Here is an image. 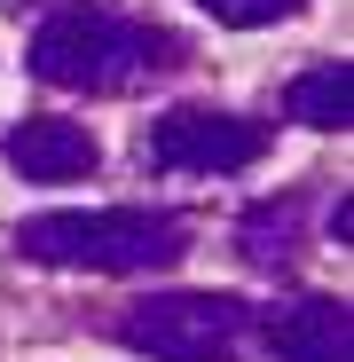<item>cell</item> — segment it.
Wrapping results in <instances>:
<instances>
[{
  "instance_id": "obj_7",
  "label": "cell",
  "mask_w": 354,
  "mask_h": 362,
  "mask_svg": "<svg viewBox=\"0 0 354 362\" xmlns=\"http://www.w3.org/2000/svg\"><path fill=\"white\" fill-rule=\"evenodd\" d=\"M300 197H268V205H252L244 213V228H236V252H244L260 276H283L291 260H300Z\"/></svg>"
},
{
  "instance_id": "obj_1",
  "label": "cell",
  "mask_w": 354,
  "mask_h": 362,
  "mask_svg": "<svg viewBox=\"0 0 354 362\" xmlns=\"http://www.w3.org/2000/svg\"><path fill=\"white\" fill-rule=\"evenodd\" d=\"M189 64V40L150 16L102 8V0H71L32 32V79L64 95H134L150 79H173Z\"/></svg>"
},
{
  "instance_id": "obj_8",
  "label": "cell",
  "mask_w": 354,
  "mask_h": 362,
  "mask_svg": "<svg viewBox=\"0 0 354 362\" xmlns=\"http://www.w3.org/2000/svg\"><path fill=\"white\" fill-rule=\"evenodd\" d=\"M283 110L300 118V127H315V134L346 127V110H354V79H346V64H315V71H300V79H291V95H283Z\"/></svg>"
},
{
  "instance_id": "obj_3",
  "label": "cell",
  "mask_w": 354,
  "mask_h": 362,
  "mask_svg": "<svg viewBox=\"0 0 354 362\" xmlns=\"http://www.w3.org/2000/svg\"><path fill=\"white\" fill-rule=\"evenodd\" d=\"M118 339L158 362H228L252 339V299L236 291H165V299H134L118 315Z\"/></svg>"
},
{
  "instance_id": "obj_9",
  "label": "cell",
  "mask_w": 354,
  "mask_h": 362,
  "mask_svg": "<svg viewBox=\"0 0 354 362\" xmlns=\"http://www.w3.org/2000/svg\"><path fill=\"white\" fill-rule=\"evenodd\" d=\"M197 8L213 16V24H236V32H260V24H276V16H291L300 0H197Z\"/></svg>"
},
{
  "instance_id": "obj_6",
  "label": "cell",
  "mask_w": 354,
  "mask_h": 362,
  "mask_svg": "<svg viewBox=\"0 0 354 362\" xmlns=\"http://www.w3.org/2000/svg\"><path fill=\"white\" fill-rule=\"evenodd\" d=\"M276 362H354V331H346V299H291L268 323Z\"/></svg>"
},
{
  "instance_id": "obj_10",
  "label": "cell",
  "mask_w": 354,
  "mask_h": 362,
  "mask_svg": "<svg viewBox=\"0 0 354 362\" xmlns=\"http://www.w3.org/2000/svg\"><path fill=\"white\" fill-rule=\"evenodd\" d=\"M0 8H16V16H24V8H40V0H0Z\"/></svg>"
},
{
  "instance_id": "obj_5",
  "label": "cell",
  "mask_w": 354,
  "mask_h": 362,
  "mask_svg": "<svg viewBox=\"0 0 354 362\" xmlns=\"http://www.w3.org/2000/svg\"><path fill=\"white\" fill-rule=\"evenodd\" d=\"M8 165L24 173V181H87L95 165H102V142L79 127V118H24V127L8 134Z\"/></svg>"
},
{
  "instance_id": "obj_4",
  "label": "cell",
  "mask_w": 354,
  "mask_h": 362,
  "mask_svg": "<svg viewBox=\"0 0 354 362\" xmlns=\"http://www.w3.org/2000/svg\"><path fill=\"white\" fill-rule=\"evenodd\" d=\"M142 158L158 173H244L268 158V127L236 118V110H213V103H182V110L150 118Z\"/></svg>"
},
{
  "instance_id": "obj_2",
  "label": "cell",
  "mask_w": 354,
  "mask_h": 362,
  "mask_svg": "<svg viewBox=\"0 0 354 362\" xmlns=\"http://www.w3.org/2000/svg\"><path fill=\"white\" fill-rule=\"evenodd\" d=\"M16 252L40 268H95V276H158L189 260V221L150 205L110 213H32L16 228Z\"/></svg>"
}]
</instances>
